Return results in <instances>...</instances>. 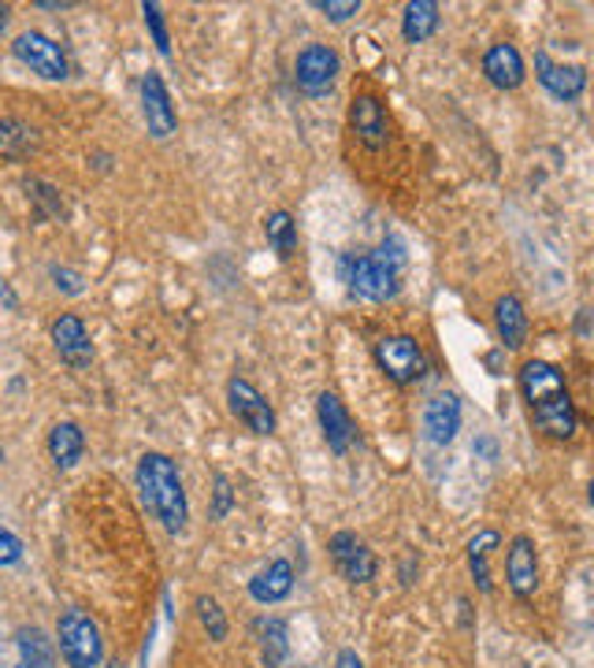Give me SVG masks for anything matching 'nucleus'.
Instances as JSON below:
<instances>
[{"label": "nucleus", "mask_w": 594, "mask_h": 668, "mask_svg": "<svg viewBox=\"0 0 594 668\" xmlns=\"http://www.w3.org/2000/svg\"><path fill=\"white\" fill-rule=\"evenodd\" d=\"M520 390H524L528 405H532V417L539 423V431L550 434V439H572L576 434V409H572V398L565 390V376L546 364V360H528L520 368Z\"/></svg>", "instance_id": "nucleus-1"}, {"label": "nucleus", "mask_w": 594, "mask_h": 668, "mask_svg": "<svg viewBox=\"0 0 594 668\" xmlns=\"http://www.w3.org/2000/svg\"><path fill=\"white\" fill-rule=\"evenodd\" d=\"M406 260V246L398 238H387L376 253H346L338 260V271H342L349 294L365 297V301H390L401 290Z\"/></svg>", "instance_id": "nucleus-2"}, {"label": "nucleus", "mask_w": 594, "mask_h": 668, "mask_svg": "<svg viewBox=\"0 0 594 668\" xmlns=\"http://www.w3.org/2000/svg\"><path fill=\"white\" fill-rule=\"evenodd\" d=\"M137 491H142L145 508L164 524V532L178 535L186 527L190 505L183 491V475H178L175 461L167 453L148 450L137 461Z\"/></svg>", "instance_id": "nucleus-3"}, {"label": "nucleus", "mask_w": 594, "mask_h": 668, "mask_svg": "<svg viewBox=\"0 0 594 668\" xmlns=\"http://www.w3.org/2000/svg\"><path fill=\"white\" fill-rule=\"evenodd\" d=\"M57 635H60V654L68 668H101L104 661V639L98 620L90 617L86 609L68 606L57 620Z\"/></svg>", "instance_id": "nucleus-4"}, {"label": "nucleus", "mask_w": 594, "mask_h": 668, "mask_svg": "<svg viewBox=\"0 0 594 668\" xmlns=\"http://www.w3.org/2000/svg\"><path fill=\"white\" fill-rule=\"evenodd\" d=\"M376 364L387 371V379H395L398 387H409L423 379L428 371V353L412 335H387L376 342Z\"/></svg>", "instance_id": "nucleus-5"}, {"label": "nucleus", "mask_w": 594, "mask_h": 668, "mask_svg": "<svg viewBox=\"0 0 594 668\" xmlns=\"http://www.w3.org/2000/svg\"><path fill=\"white\" fill-rule=\"evenodd\" d=\"M12 56L49 82H63L71 74V63H68L63 45L60 41H52L49 34H41V30H23V34L12 41Z\"/></svg>", "instance_id": "nucleus-6"}, {"label": "nucleus", "mask_w": 594, "mask_h": 668, "mask_svg": "<svg viewBox=\"0 0 594 668\" xmlns=\"http://www.w3.org/2000/svg\"><path fill=\"white\" fill-rule=\"evenodd\" d=\"M335 79H338V52L331 45L313 41V45H305L301 52H297L294 82L301 93H309V97H324V93H331Z\"/></svg>", "instance_id": "nucleus-7"}, {"label": "nucleus", "mask_w": 594, "mask_h": 668, "mask_svg": "<svg viewBox=\"0 0 594 668\" xmlns=\"http://www.w3.org/2000/svg\"><path fill=\"white\" fill-rule=\"evenodd\" d=\"M327 554H331L338 576L346 583H371L379 576L376 554H371L365 538H357L354 532H335L331 543H327Z\"/></svg>", "instance_id": "nucleus-8"}, {"label": "nucleus", "mask_w": 594, "mask_h": 668, "mask_svg": "<svg viewBox=\"0 0 594 668\" xmlns=\"http://www.w3.org/2000/svg\"><path fill=\"white\" fill-rule=\"evenodd\" d=\"M227 405L238 417V423H246L253 434H272L275 431V412H272L268 401H264L260 390L249 383V379H242V376L231 379V383H227Z\"/></svg>", "instance_id": "nucleus-9"}, {"label": "nucleus", "mask_w": 594, "mask_h": 668, "mask_svg": "<svg viewBox=\"0 0 594 668\" xmlns=\"http://www.w3.org/2000/svg\"><path fill=\"white\" fill-rule=\"evenodd\" d=\"M349 126H354L357 142L371 148V153H379V148H387L390 142V120H387V109L379 97H371V93H357L354 104H349Z\"/></svg>", "instance_id": "nucleus-10"}, {"label": "nucleus", "mask_w": 594, "mask_h": 668, "mask_svg": "<svg viewBox=\"0 0 594 668\" xmlns=\"http://www.w3.org/2000/svg\"><path fill=\"white\" fill-rule=\"evenodd\" d=\"M52 346H57L60 360L74 371H86L93 364V342L86 323L79 320L74 312H63L60 320H52Z\"/></svg>", "instance_id": "nucleus-11"}, {"label": "nucleus", "mask_w": 594, "mask_h": 668, "mask_svg": "<svg viewBox=\"0 0 594 668\" xmlns=\"http://www.w3.org/2000/svg\"><path fill=\"white\" fill-rule=\"evenodd\" d=\"M142 115H145V126L153 137H172L175 126H178V115L172 109V97H167V86L156 71H148L142 79Z\"/></svg>", "instance_id": "nucleus-12"}, {"label": "nucleus", "mask_w": 594, "mask_h": 668, "mask_svg": "<svg viewBox=\"0 0 594 668\" xmlns=\"http://www.w3.org/2000/svg\"><path fill=\"white\" fill-rule=\"evenodd\" d=\"M316 420H320V431H324V442L331 445V453H342L354 445L357 439V428H354V417H349V409L338 401V394L331 390H324L320 398H316Z\"/></svg>", "instance_id": "nucleus-13"}, {"label": "nucleus", "mask_w": 594, "mask_h": 668, "mask_svg": "<svg viewBox=\"0 0 594 668\" xmlns=\"http://www.w3.org/2000/svg\"><path fill=\"white\" fill-rule=\"evenodd\" d=\"M505 579L516 598H532L539 587V554L528 535H516L505 554Z\"/></svg>", "instance_id": "nucleus-14"}, {"label": "nucleus", "mask_w": 594, "mask_h": 668, "mask_svg": "<svg viewBox=\"0 0 594 668\" xmlns=\"http://www.w3.org/2000/svg\"><path fill=\"white\" fill-rule=\"evenodd\" d=\"M461 431V398L458 394H434L428 405H423V434H428V442L434 445H450L458 439Z\"/></svg>", "instance_id": "nucleus-15"}, {"label": "nucleus", "mask_w": 594, "mask_h": 668, "mask_svg": "<svg viewBox=\"0 0 594 668\" xmlns=\"http://www.w3.org/2000/svg\"><path fill=\"white\" fill-rule=\"evenodd\" d=\"M535 71H539V82H543L557 101H576L580 93L587 90V71L576 68V63H569V68L550 63L546 52H535Z\"/></svg>", "instance_id": "nucleus-16"}, {"label": "nucleus", "mask_w": 594, "mask_h": 668, "mask_svg": "<svg viewBox=\"0 0 594 668\" xmlns=\"http://www.w3.org/2000/svg\"><path fill=\"white\" fill-rule=\"evenodd\" d=\"M483 74H487V82H491V86H498V90H516L520 82H524V56L516 52V45H509V41H498V45L487 49Z\"/></svg>", "instance_id": "nucleus-17"}, {"label": "nucleus", "mask_w": 594, "mask_h": 668, "mask_svg": "<svg viewBox=\"0 0 594 668\" xmlns=\"http://www.w3.org/2000/svg\"><path fill=\"white\" fill-rule=\"evenodd\" d=\"M290 590H294V565L283 557L272 561V565H264L257 576L249 579V594H253V602H260V606H275V602H283Z\"/></svg>", "instance_id": "nucleus-18"}, {"label": "nucleus", "mask_w": 594, "mask_h": 668, "mask_svg": "<svg viewBox=\"0 0 594 668\" xmlns=\"http://www.w3.org/2000/svg\"><path fill=\"white\" fill-rule=\"evenodd\" d=\"M253 635L260 646V661L268 668H279L290 657V631H286L283 617H257L253 620Z\"/></svg>", "instance_id": "nucleus-19"}, {"label": "nucleus", "mask_w": 594, "mask_h": 668, "mask_svg": "<svg viewBox=\"0 0 594 668\" xmlns=\"http://www.w3.org/2000/svg\"><path fill=\"white\" fill-rule=\"evenodd\" d=\"M82 453H86V434H82L79 423L71 420H60L57 428L49 431V458L57 469H74V464L82 461Z\"/></svg>", "instance_id": "nucleus-20"}, {"label": "nucleus", "mask_w": 594, "mask_h": 668, "mask_svg": "<svg viewBox=\"0 0 594 668\" xmlns=\"http://www.w3.org/2000/svg\"><path fill=\"white\" fill-rule=\"evenodd\" d=\"M494 323H498V335H502V346H509V349L524 346V338H528V316H524V305H520V297H513V294L498 297Z\"/></svg>", "instance_id": "nucleus-21"}, {"label": "nucleus", "mask_w": 594, "mask_h": 668, "mask_svg": "<svg viewBox=\"0 0 594 668\" xmlns=\"http://www.w3.org/2000/svg\"><path fill=\"white\" fill-rule=\"evenodd\" d=\"M439 19L442 16L434 0H412V4H406V16H401V34H406L409 45H420L439 30Z\"/></svg>", "instance_id": "nucleus-22"}, {"label": "nucleus", "mask_w": 594, "mask_h": 668, "mask_svg": "<svg viewBox=\"0 0 594 668\" xmlns=\"http://www.w3.org/2000/svg\"><path fill=\"white\" fill-rule=\"evenodd\" d=\"M38 148V131L23 120H16V115H4L0 120V153H4V161H23Z\"/></svg>", "instance_id": "nucleus-23"}, {"label": "nucleus", "mask_w": 594, "mask_h": 668, "mask_svg": "<svg viewBox=\"0 0 594 668\" xmlns=\"http://www.w3.org/2000/svg\"><path fill=\"white\" fill-rule=\"evenodd\" d=\"M16 650H19V657H23V665H30V668H52V665H57L52 639L41 628H19L16 631Z\"/></svg>", "instance_id": "nucleus-24"}, {"label": "nucleus", "mask_w": 594, "mask_h": 668, "mask_svg": "<svg viewBox=\"0 0 594 668\" xmlns=\"http://www.w3.org/2000/svg\"><path fill=\"white\" fill-rule=\"evenodd\" d=\"M264 235H268V246L279 253L283 260H290L297 253V223L286 208L272 212V216L264 219Z\"/></svg>", "instance_id": "nucleus-25"}, {"label": "nucleus", "mask_w": 594, "mask_h": 668, "mask_svg": "<svg viewBox=\"0 0 594 668\" xmlns=\"http://www.w3.org/2000/svg\"><path fill=\"white\" fill-rule=\"evenodd\" d=\"M197 620H201V628L208 631V639H216V643L227 639V617H223L219 602L208 598V594H201L197 598Z\"/></svg>", "instance_id": "nucleus-26"}, {"label": "nucleus", "mask_w": 594, "mask_h": 668, "mask_svg": "<svg viewBox=\"0 0 594 668\" xmlns=\"http://www.w3.org/2000/svg\"><path fill=\"white\" fill-rule=\"evenodd\" d=\"M142 16H145V27H148V34H153V45H156V52L161 56H172V38H167V23H164V12H161V4H142Z\"/></svg>", "instance_id": "nucleus-27"}, {"label": "nucleus", "mask_w": 594, "mask_h": 668, "mask_svg": "<svg viewBox=\"0 0 594 668\" xmlns=\"http://www.w3.org/2000/svg\"><path fill=\"white\" fill-rule=\"evenodd\" d=\"M316 12H324L331 23H346L349 16L360 12V0H316Z\"/></svg>", "instance_id": "nucleus-28"}, {"label": "nucleus", "mask_w": 594, "mask_h": 668, "mask_svg": "<svg viewBox=\"0 0 594 668\" xmlns=\"http://www.w3.org/2000/svg\"><path fill=\"white\" fill-rule=\"evenodd\" d=\"M212 486H216V505H212V516L223 520L231 513V505H235V494H231V480L223 472L212 475Z\"/></svg>", "instance_id": "nucleus-29"}, {"label": "nucleus", "mask_w": 594, "mask_h": 668, "mask_svg": "<svg viewBox=\"0 0 594 668\" xmlns=\"http://www.w3.org/2000/svg\"><path fill=\"white\" fill-rule=\"evenodd\" d=\"M27 189H34V201L38 205H49V216H63V201H60V194L52 186H45V183H30Z\"/></svg>", "instance_id": "nucleus-30"}, {"label": "nucleus", "mask_w": 594, "mask_h": 668, "mask_svg": "<svg viewBox=\"0 0 594 668\" xmlns=\"http://www.w3.org/2000/svg\"><path fill=\"white\" fill-rule=\"evenodd\" d=\"M19 554H23V546H19L16 532L12 527H4V532H0V565H16Z\"/></svg>", "instance_id": "nucleus-31"}, {"label": "nucleus", "mask_w": 594, "mask_h": 668, "mask_svg": "<svg viewBox=\"0 0 594 668\" xmlns=\"http://www.w3.org/2000/svg\"><path fill=\"white\" fill-rule=\"evenodd\" d=\"M498 543H502V535H498V532H480L469 543V557H487Z\"/></svg>", "instance_id": "nucleus-32"}, {"label": "nucleus", "mask_w": 594, "mask_h": 668, "mask_svg": "<svg viewBox=\"0 0 594 668\" xmlns=\"http://www.w3.org/2000/svg\"><path fill=\"white\" fill-rule=\"evenodd\" d=\"M52 279H57L63 294H82V275H74L68 268H52Z\"/></svg>", "instance_id": "nucleus-33"}, {"label": "nucleus", "mask_w": 594, "mask_h": 668, "mask_svg": "<svg viewBox=\"0 0 594 668\" xmlns=\"http://www.w3.org/2000/svg\"><path fill=\"white\" fill-rule=\"evenodd\" d=\"M335 668H365V661L357 657V650H342V654H338Z\"/></svg>", "instance_id": "nucleus-34"}, {"label": "nucleus", "mask_w": 594, "mask_h": 668, "mask_svg": "<svg viewBox=\"0 0 594 668\" xmlns=\"http://www.w3.org/2000/svg\"><path fill=\"white\" fill-rule=\"evenodd\" d=\"M4 305H8V309H16V290L8 282H4Z\"/></svg>", "instance_id": "nucleus-35"}, {"label": "nucleus", "mask_w": 594, "mask_h": 668, "mask_svg": "<svg viewBox=\"0 0 594 668\" xmlns=\"http://www.w3.org/2000/svg\"><path fill=\"white\" fill-rule=\"evenodd\" d=\"M104 668H126L123 661H109V665H104Z\"/></svg>", "instance_id": "nucleus-36"}, {"label": "nucleus", "mask_w": 594, "mask_h": 668, "mask_svg": "<svg viewBox=\"0 0 594 668\" xmlns=\"http://www.w3.org/2000/svg\"><path fill=\"white\" fill-rule=\"evenodd\" d=\"M587 497H591V505H594V480H591V486H587Z\"/></svg>", "instance_id": "nucleus-37"}, {"label": "nucleus", "mask_w": 594, "mask_h": 668, "mask_svg": "<svg viewBox=\"0 0 594 668\" xmlns=\"http://www.w3.org/2000/svg\"><path fill=\"white\" fill-rule=\"evenodd\" d=\"M16 668H30V665H16Z\"/></svg>", "instance_id": "nucleus-38"}]
</instances>
